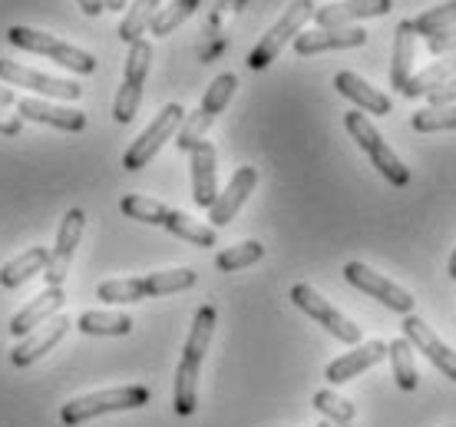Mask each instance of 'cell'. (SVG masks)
<instances>
[{
	"label": "cell",
	"mask_w": 456,
	"mask_h": 427,
	"mask_svg": "<svg viewBox=\"0 0 456 427\" xmlns=\"http://www.w3.org/2000/svg\"><path fill=\"white\" fill-rule=\"evenodd\" d=\"M216 322L218 312L212 305H202L195 312L192 332H189V341L183 348V361L175 368V391H172V405H175V415L189 417L195 411V398H199V368H202V358H206L208 345H212V335H216Z\"/></svg>",
	"instance_id": "cell-1"
},
{
	"label": "cell",
	"mask_w": 456,
	"mask_h": 427,
	"mask_svg": "<svg viewBox=\"0 0 456 427\" xmlns=\"http://www.w3.org/2000/svg\"><path fill=\"white\" fill-rule=\"evenodd\" d=\"M123 209V216L136 222H146V226H162L166 232H172L175 239H183V242H192V245H216V229L212 226H202V222L189 219L185 212L179 209H169L166 202H156V199L149 196H123L119 202Z\"/></svg>",
	"instance_id": "cell-2"
},
{
	"label": "cell",
	"mask_w": 456,
	"mask_h": 427,
	"mask_svg": "<svg viewBox=\"0 0 456 427\" xmlns=\"http://www.w3.org/2000/svg\"><path fill=\"white\" fill-rule=\"evenodd\" d=\"M192 268H169V272H152L142 278H110L100 282L96 299L110 301V305H129L139 299H156V295H172V292H185L195 285Z\"/></svg>",
	"instance_id": "cell-3"
},
{
	"label": "cell",
	"mask_w": 456,
	"mask_h": 427,
	"mask_svg": "<svg viewBox=\"0 0 456 427\" xmlns=\"http://www.w3.org/2000/svg\"><path fill=\"white\" fill-rule=\"evenodd\" d=\"M149 405V388L142 384H126V388H106V391L86 394V398H73L60 407V421L67 427H80L100 415H113V411H136Z\"/></svg>",
	"instance_id": "cell-4"
},
{
	"label": "cell",
	"mask_w": 456,
	"mask_h": 427,
	"mask_svg": "<svg viewBox=\"0 0 456 427\" xmlns=\"http://www.w3.org/2000/svg\"><path fill=\"white\" fill-rule=\"evenodd\" d=\"M235 86H239V77H235V73H218L216 80L208 83V90H206V96H202L199 110H195L192 116H185L179 133H175V146H179V150L192 152L195 146L206 139V133L212 129L218 113H222L228 106V100L235 96Z\"/></svg>",
	"instance_id": "cell-5"
},
{
	"label": "cell",
	"mask_w": 456,
	"mask_h": 427,
	"mask_svg": "<svg viewBox=\"0 0 456 427\" xmlns=\"http://www.w3.org/2000/svg\"><path fill=\"white\" fill-rule=\"evenodd\" d=\"M344 127H347L351 139L367 152V156H370V162L377 166V173L384 176L390 185L403 189V185L411 183V169H407V166H403V160H400L397 152H394L387 143H384V136L377 133V127L370 123V119H367L364 113H357V110L344 113Z\"/></svg>",
	"instance_id": "cell-6"
},
{
	"label": "cell",
	"mask_w": 456,
	"mask_h": 427,
	"mask_svg": "<svg viewBox=\"0 0 456 427\" xmlns=\"http://www.w3.org/2000/svg\"><path fill=\"white\" fill-rule=\"evenodd\" d=\"M7 40H11L13 46H20V50H27V53H40V57L57 60L60 67L73 70V73H96V57H93L90 50L63 44V40H57V37L46 34V30L20 27V23H17V27L7 30Z\"/></svg>",
	"instance_id": "cell-7"
},
{
	"label": "cell",
	"mask_w": 456,
	"mask_h": 427,
	"mask_svg": "<svg viewBox=\"0 0 456 427\" xmlns=\"http://www.w3.org/2000/svg\"><path fill=\"white\" fill-rule=\"evenodd\" d=\"M314 11H318L314 0H291L288 11L278 17V23L255 44V50L248 53V67L251 70L272 67V60H278V53L285 50L288 40H295V37L305 30V23L314 21Z\"/></svg>",
	"instance_id": "cell-8"
},
{
	"label": "cell",
	"mask_w": 456,
	"mask_h": 427,
	"mask_svg": "<svg viewBox=\"0 0 456 427\" xmlns=\"http://www.w3.org/2000/svg\"><path fill=\"white\" fill-rule=\"evenodd\" d=\"M185 119V110L179 103H166L156 113V119L149 123L142 133H139V139L126 150L123 156V166L129 169V173H139L142 166H149V162L156 160V152L166 146V139H175V133H179V127H183Z\"/></svg>",
	"instance_id": "cell-9"
},
{
	"label": "cell",
	"mask_w": 456,
	"mask_h": 427,
	"mask_svg": "<svg viewBox=\"0 0 456 427\" xmlns=\"http://www.w3.org/2000/svg\"><path fill=\"white\" fill-rule=\"evenodd\" d=\"M149 63H152V44H149V40H136V44L129 46L123 86H119L116 103H113L116 123H133V119H136L139 103H142V83H146Z\"/></svg>",
	"instance_id": "cell-10"
},
{
	"label": "cell",
	"mask_w": 456,
	"mask_h": 427,
	"mask_svg": "<svg viewBox=\"0 0 456 427\" xmlns=\"http://www.w3.org/2000/svg\"><path fill=\"white\" fill-rule=\"evenodd\" d=\"M291 301H295L297 308L308 315V318H314L318 324H324V332H331L338 341H344V345H357V341H361V324H354L347 315L338 312L331 301L324 299V295H318L311 285L297 282L295 289H291Z\"/></svg>",
	"instance_id": "cell-11"
},
{
	"label": "cell",
	"mask_w": 456,
	"mask_h": 427,
	"mask_svg": "<svg viewBox=\"0 0 456 427\" xmlns=\"http://www.w3.org/2000/svg\"><path fill=\"white\" fill-rule=\"evenodd\" d=\"M344 278H347V285H354L357 292H364V295L377 299L380 305H387L390 312H400V315L413 312L411 292L400 289L397 282L384 278L380 272H374V268H367L364 262H347V266H344Z\"/></svg>",
	"instance_id": "cell-12"
},
{
	"label": "cell",
	"mask_w": 456,
	"mask_h": 427,
	"mask_svg": "<svg viewBox=\"0 0 456 427\" xmlns=\"http://www.w3.org/2000/svg\"><path fill=\"white\" fill-rule=\"evenodd\" d=\"M83 226H86L83 209H69L67 216H63L60 232H57V245L50 249V262H46V268H44L46 289H63V282H67V275H69V262H73L77 245H80Z\"/></svg>",
	"instance_id": "cell-13"
},
{
	"label": "cell",
	"mask_w": 456,
	"mask_h": 427,
	"mask_svg": "<svg viewBox=\"0 0 456 427\" xmlns=\"http://www.w3.org/2000/svg\"><path fill=\"white\" fill-rule=\"evenodd\" d=\"M0 80L11 83V86H27L34 93H44L50 100H80L83 93L77 80H60V77H50V73H40V70H30L17 60L4 57H0Z\"/></svg>",
	"instance_id": "cell-14"
},
{
	"label": "cell",
	"mask_w": 456,
	"mask_h": 427,
	"mask_svg": "<svg viewBox=\"0 0 456 427\" xmlns=\"http://www.w3.org/2000/svg\"><path fill=\"white\" fill-rule=\"evenodd\" d=\"M403 338H407L417 351H423V358L430 361L436 371H444L450 382H456V351L453 348H446L423 318L407 315V318H403Z\"/></svg>",
	"instance_id": "cell-15"
},
{
	"label": "cell",
	"mask_w": 456,
	"mask_h": 427,
	"mask_svg": "<svg viewBox=\"0 0 456 427\" xmlns=\"http://www.w3.org/2000/svg\"><path fill=\"white\" fill-rule=\"evenodd\" d=\"M255 185H258V169H255V166L235 169L232 183L225 185V193H218V199L212 202V209H208L212 229H222V226H228V222L239 216V209L245 206V199L255 193Z\"/></svg>",
	"instance_id": "cell-16"
},
{
	"label": "cell",
	"mask_w": 456,
	"mask_h": 427,
	"mask_svg": "<svg viewBox=\"0 0 456 427\" xmlns=\"http://www.w3.org/2000/svg\"><path fill=\"white\" fill-rule=\"evenodd\" d=\"M367 44V30L361 27H318L295 37V53L311 57V53H328V50H354Z\"/></svg>",
	"instance_id": "cell-17"
},
{
	"label": "cell",
	"mask_w": 456,
	"mask_h": 427,
	"mask_svg": "<svg viewBox=\"0 0 456 427\" xmlns=\"http://www.w3.org/2000/svg\"><path fill=\"white\" fill-rule=\"evenodd\" d=\"M69 324L73 322H69L67 315H53L50 322H44L40 328H34L30 335H23L20 345L11 351L13 368H27V365H34L37 358H44L50 348L63 341V335L69 332Z\"/></svg>",
	"instance_id": "cell-18"
},
{
	"label": "cell",
	"mask_w": 456,
	"mask_h": 427,
	"mask_svg": "<svg viewBox=\"0 0 456 427\" xmlns=\"http://www.w3.org/2000/svg\"><path fill=\"white\" fill-rule=\"evenodd\" d=\"M17 116L20 119H34L44 127H57L63 133H80L86 127V113L73 110V106H57L50 100H34V96H23L17 100Z\"/></svg>",
	"instance_id": "cell-19"
},
{
	"label": "cell",
	"mask_w": 456,
	"mask_h": 427,
	"mask_svg": "<svg viewBox=\"0 0 456 427\" xmlns=\"http://www.w3.org/2000/svg\"><path fill=\"white\" fill-rule=\"evenodd\" d=\"M384 358H387V345H384V341H367V345L354 348V351H347L341 358H334L331 365H328V371H324V378L331 384L354 382V378H361L364 371H370Z\"/></svg>",
	"instance_id": "cell-20"
},
{
	"label": "cell",
	"mask_w": 456,
	"mask_h": 427,
	"mask_svg": "<svg viewBox=\"0 0 456 427\" xmlns=\"http://www.w3.org/2000/svg\"><path fill=\"white\" fill-rule=\"evenodd\" d=\"M394 11V0H341V4H328L314 11L318 27H351L354 21L364 17H384Z\"/></svg>",
	"instance_id": "cell-21"
},
{
	"label": "cell",
	"mask_w": 456,
	"mask_h": 427,
	"mask_svg": "<svg viewBox=\"0 0 456 427\" xmlns=\"http://www.w3.org/2000/svg\"><path fill=\"white\" fill-rule=\"evenodd\" d=\"M192 199L199 209H212L218 199V166H216V146L202 139L192 150Z\"/></svg>",
	"instance_id": "cell-22"
},
{
	"label": "cell",
	"mask_w": 456,
	"mask_h": 427,
	"mask_svg": "<svg viewBox=\"0 0 456 427\" xmlns=\"http://www.w3.org/2000/svg\"><path fill=\"white\" fill-rule=\"evenodd\" d=\"M334 90L341 93V96H347L354 106H361L364 113L387 116L390 110H394L387 93H380L377 86H370L367 80H361L357 73H351V70H341V73L334 77Z\"/></svg>",
	"instance_id": "cell-23"
},
{
	"label": "cell",
	"mask_w": 456,
	"mask_h": 427,
	"mask_svg": "<svg viewBox=\"0 0 456 427\" xmlns=\"http://www.w3.org/2000/svg\"><path fill=\"white\" fill-rule=\"evenodd\" d=\"M63 301H67V295H63V289H46L40 292L30 305H23L20 312L11 318V335L23 338V335H30L34 328H40L44 322H50L53 315L63 308Z\"/></svg>",
	"instance_id": "cell-24"
},
{
	"label": "cell",
	"mask_w": 456,
	"mask_h": 427,
	"mask_svg": "<svg viewBox=\"0 0 456 427\" xmlns=\"http://www.w3.org/2000/svg\"><path fill=\"white\" fill-rule=\"evenodd\" d=\"M413 21H400L394 30V63H390V83L394 90H403L411 83V67H413Z\"/></svg>",
	"instance_id": "cell-25"
},
{
	"label": "cell",
	"mask_w": 456,
	"mask_h": 427,
	"mask_svg": "<svg viewBox=\"0 0 456 427\" xmlns=\"http://www.w3.org/2000/svg\"><path fill=\"white\" fill-rule=\"evenodd\" d=\"M46 262H50V249L44 245H34V249H27L23 255H17L13 262L0 268V285L4 289H20L23 282H30L37 272H44Z\"/></svg>",
	"instance_id": "cell-26"
},
{
	"label": "cell",
	"mask_w": 456,
	"mask_h": 427,
	"mask_svg": "<svg viewBox=\"0 0 456 427\" xmlns=\"http://www.w3.org/2000/svg\"><path fill=\"white\" fill-rule=\"evenodd\" d=\"M456 77V53H450L446 60H436V63H430V67L423 70V73H417V77H411V83L403 86V96L407 100H417V96H427L430 90H436V86H444L446 80H453Z\"/></svg>",
	"instance_id": "cell-27"
},
{
	"label": "cell",
	"mask_w": 456,
	"mask_h": 427,
	"mask_svg": "<svg viewBox=\"0 0 456 427\" xmlns=\"http://www.w3.org/2000/svg\"><path fill=\"white\" fill-rule=\"evenodd\" d=\"M387 358L394 365V378H397V388L400 391H413L417 382H420V374H417V365H413V345L407 338L400 335L394 338L387 345Z\"/></svg>",
	"instance_id": "cell-28"
},
{
	"label": "cell",
	"mask_w": 456,
	"mask_h": 427,
	"mask_svg": "<svg viewBox=\"0 0 456 427\" xmlns=\"http://www.w3.org/2000/svg\"><path fill=\"white\" fill-rule=\"evenodd\" d=\"M156 13H159V0H133L123 23H119V37L133 46L136 40H142V34L149 30V23H152Z\"/></svg>",
	"instance_id": "cell-29"
},
{
	"label": "cell",
	"mask_w": 456,
	"mask_h": 427,
	"mask_svg": "<svg viewBox=\"0 0 456 427\" xmlns=\"http://www.w3.org/2000/svg\"><path fill=\"white\" fill-rule=\"evenodd\" d=\"M77 328L83 335H129L133 318L119 312H83L77 318Z\"/></svg>",
	"instance_id": "cell-30"
},
{
	"label": "cell",
	"mask_w": 456,
	"mask_h": 427,
	"mask_svg": "<svg viewBox=\"0 0 456 427\" xmlns=\"http://www.w3.org/2000/svg\"><path fill=\"white\" fill-rule=\"evenodd\" d=\"M199 4H202V0H172L169 7H159V13L149 23V30L156 37H169L172 30H179V27L199 11Z\"/></svg>",
	"instance_id": "cell-31"
},
{
	"label": "cell",
	"mask_w": 456,
	"mask_h": 427,
	"mask_svg": "<svg viewBox=\"0 0 456 427\" xmlns=\"http://www.w3.org/2000/svg\"><path fill=\"white\" fill-rule=\"evenodd\" d=\"M456 27V0H446V4H436L430 11H423L417 21H413V34H423L427 40L444 30H453Z\"/></svg>",
	"instance_id": "cell-32"
},
{
	"label": "cell",
	"mask_w": 456,
	"mask_h": 427,
	"mask_svg": "<svg viewBox=\"0 0 456 427\" xmlns=\"http://www.w3.org/2000/svg\"><path fill=\"white\" fill-rule=\"evenodd\" d=\"M262 259H265V245L248 239V242L232 245L225 252H218L216 268L218 272H239V268H248V266H255V262H262Z\"/></svg>",
	"instance_id": "cell-33"
},
{
	"label": "cell",
	"mask_w": 456,
	"mask_h": 427,
	"mask_svg": "<svg viewBox=\"0 0 456 427\" xmlns=\"http://www.w3.org/2000/svg\"><path fill=\"white\" fill-rule=\"evenodd\" d=\"M413 129L417 133H450L456 129V103L453 106H427L413 113Z\"/></svg>",
	"instance_id": "cell-34"
},
{
	"label": "cell",
	"mask_w": 456,
	"mask_h": 427,
	"mask_svg": "<svg viewBox=\"0 0 456 427\" xmlns=\"http://www.w3.org/2000/svg\"><path fill=\"white\" fill-rule=\"evenodd\" d=\"M314 407H318L324 421H334V424H351L354 421V405L338 398L334 391H318L314 394Z\"/></svg>",
	"instance_id": "cell-35"
},
{
	"label": "cell",
	"mask_w": 456,
	"mask_h": 427,
	"mask_svg": "<svg viewBox=\"0 0 456 427\" xmlns=\"http://www.w3.org/2000/svg\"><path fill=\"white\" fill-rule=\"evenodd\" d=\"M427 50H430V53H456V27L430 37V40H427Z\"/></svg>",
	"instance_id": "cell-36"
},
{
	"label": "cell",
	"mask_w": 456,
	"mask_h": 427,
	"mask_svg": "<svg viewBox=\"0 0 456 427\" xmlns=\"http://www.w3.org/2000/svg\"><path fill=\"white\" fill-rule=\"evenodd\" d=\"M427 96H430V106H453L456 103V77L453 80H446L444 86L430 90Z\"/></svg>",
	"instance_id": "cell-37"
},
{
	"label": "cell",
	"mask_w": 456,
	"mask_h": 427,
	"mask_svg": "<svg viewBox=\"0 0 456 427\" xmlns=\"http://www.w3.org/2000/svg\"><path fill=\"white\" fill-rule=\"evenodd\" d=\"M23 129V119L17 113L13 116H4L0 113V133H4V136H17V133H20Z\"/></svg>",
	"instance_id": "cell-38"
},
{
	"label": "cell",
	"mask_w": 456,
	"mask_h": 427,
	"mask_svg": "<svg viewBox=\"0 0 456 427\" xmlns=\"http://www.w3.org/2000/svg\"><path fill=\"white\" fill-rule=\"evenodd\" d=\"M77 7H80L86 17H100V13L106 11L103 7V0H77Z\"/></svg>",
	"instance_id": "cell-39"
},
{
	"label": "cell",
	"mask_w": 456,
	"mask_h": 427,
	"mask_svg": "<svg viewBox=\"0 0 456 427\" xmlns=\"http://www.w3.org/2000/svg\"><path fill=\"white\" fill-rule=\"evenodd\" d=\"M0 106H17V96H13L11 86H0Z\"/></svg>",
	"instance_id": "cell-40"
},
{
	"label": "cell",
	"mask_w": 456,
	"mask_h": 427,
	"mask_svg": "<svg viewBox=\"0 0 456 427\" xmlns=\"http://www.w3.org/2000/svg\"><path fill=\"white\" fill-rule=\"evenodd\" d=\"M106 11H126V0H103Z\"/></svg>",
	"instance_id": "cell-41"
},
{
	"label": "cell",
	"mask_w": 456,
	"mask_h": 427,
	"mask_svg": "<svg viewBox=\"0 0 456 427\" xmlns=\"http://www.w3.org/2000/svg\"><path fill=\"white\" fill-rule=\"evenodd\" d=\"M446 272H450V278H456V252H453V259H450V268H446Z\"/></svg>",
	"instance_id": "cell-42"
},
{
	"label": "cell",
	"mask_w": 456,
	"mask_h": 427,
	"mask_svg": "<svg viewBox=\"0 0 456 427\" xmlns=\"http://www.w3.org/2000/svg\"><path fill=\"white\" fill-rule=\"evenodd\" d=\"M318 427H351V424H334V421H321Z\"/></svg>",
	"instance_id": "cell-43"
}]
</instances>
